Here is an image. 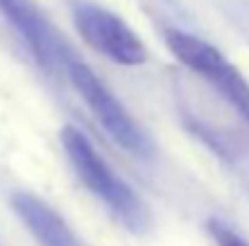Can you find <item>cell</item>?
I'll list each match as a JSON object with an SVG mask.
<instances>
[{"label": "cell", "mask_w": 249, "mask_h": 246, "mask_svg": "<svg viewBox=\"0 0 249 246\" xmlns=\"http://www.w3.org/2000/svg\"><path fill=\"white\" fill-rule=\"evenodd\" d=\"M208 232H211L215 246H249V242H245L237 232H232L230 227H225V225L218 222V220H213V222L208 225Z\"/></svg>", "instance_id": "7"}, {"label": "cell", "mask_w": 249, "mask_h": 246, "mask_svg": "<svg viewBox=\"0 0 249 246\" xmlns=\"http://www.w3.org/2000/svg\"><path fill=\"white\" fill-rule=\"evenodd\" d=\"M0 15L15 27V32L27 41L34 58L51 70L56 63V39L44 15L32 0H0Z\"/></svg>", "instance_id": "6"}, {"label": "cell", "mask_w": 249, "mask_h": 246, "mask_svg": "<svg viewBox=\"0 0 249 246\" xmlns=\"http://www.w3.org/2000/svg\"><path fill=\"white\" fill-rule=\"evenodd\" d=\"M12 210L41 246H83L68 222L39 196L17 191L12 196Z\"/></svg>", "instance_id": "5"}, {"label": "cell", "mask_w": 249, "mask_h": 246, "mask_svg": "<svg viewBox=\"0 0 249 246\" xmlns=\"http://www.w3.org/2000/svg\"><path fill=\"white\" fill-rule=\"evenodd\" d=\"M66 73L68 80L80 94L85 106L92 111L97 123L107 131V135L121 145L133 157H150V140L143 133V128L136 123V118L128 114V109L114 97V92L99 80V75L80 58L68 56L66 58Z\"/></svg>", "instance_id": "3"}, {"label": "cell", "mask_w": 249, "mask_h": 246, "mask_svg": "<svg viewBox=\"0 0 249 246\" xmlns=\"http://www.w3.org/2000/svg\"><path fill=\"white\" fill-rule=\"evenodd\" d=\"M165 46L184 68L208 82L245 121H249V80L220 49L184 29H165Z\"/></svg>", "instance_id": "2"}, {"label": "cell", "mask_w": 249, "mask_h": 246, "mask_svg": "<svg viewBox=\"0 0 249 246\" xmlns=\"http://www.w3.org/2000/svg\"><path fill=\"white\" fill-rule=\"evenodd\" d=\"M61 143H63L71 166L75 169L78 179L89 188V193H94L102 203H107L111 213L121 217L124 225L141 232L148 225V210L143 200L133 193V188L121 176L114 174V169L107 164V160L94 150L92 140L80 128L66 126L61 131Z\"/></svg>", "instance_id": "1"}, {"label": "cell", "mask_w": 249, "mask_h": 246, "mask_svg": "<svg viewBox=\"0 0 249 246\" xmlns=\"http://www.w3.org/2000/svg\"><path fill=\"white\" fill-rule=\"evenodd\" d=\"M73 24L92 51L116 66H143L150 56L141 34L121 15L97 2H75Z\"/></svg>", "instance_id": "4"}]
</instances>
